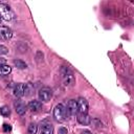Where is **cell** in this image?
Masks as SVG:
<instances>
[{"mask_svg": "<svg viewBox=\"0 0 134 134\" xmlns=\"http://www.w3.org/2000/svg\"><path fill=\"white\" fill-rule=\"evenodd\" d=\"M12 72V67L6 64L0 65V75H7Z\"/></svg>", "mask_w": 134, "mask_h": 134, "instance_id": "13", "label": "cell"}, {"mask_svg": "<svg viewBox=\"0 0 134 134\" xmlns=\"http://www.w3.org/2000/svg\"><path fill=\"white\" fill-rule=\"evenodd\" d=\"M14 94L17 97H22L25 94V84H18L14 88Z\"/></svg>", "mask_w": 134, "mask_h": 134, "instance_id": "9", "label": "cell"}, {"mask_svg": "<svg viewBox=\"0 0 134 134\" xmlns=\"http://www.w3.org/2000/svg\"><path fill=\"white\" fill-rule=\"evenodd\" d=\"M40 134H53V127H52V125L49 124V122H44L42 128H41Z\"/></svg>", "mask_w": 134, "mask_h": 134, "instance_id": "12", "label": "cell"}, {"mask_svg": "<svg viewBox=\"0 0 134 134\" xmlns=\"http://www.w3.org/2000/svg\"><path fill=\"white\" fill-rule=\"evenodd\" d=\"M14 65L17 67V68H19V69H24V68H26L27 67V65H26V63L25 62H23L22 60H14Z\"/></svg>", "mask_w": 134, "mask_h": 134, "instance_id": "14", "label": "cell"}, {"mask_svg": "<svg viewBox=\"0 0 134 134\" xmlns=\"http://www.w3.org/2000/svg\"><path fill=\"white\" fill-rule=\"evenodd\" d=\"M1 21H2V19H1V18H0V23H1Z\"/></svg>", "mask_w": 134, "mask_h": 134, "instance_id": "22", "label": "cell"}, {"mask_svg": "<svg viewBox=\"0 0 134 134\" xmlns=\"http://www.w3.org/2000/svg\"><path fill=\"white\" fill-rule=\"evenodd\" d=\"M76 119H77V121L81 125H84V126H87V125H89L91 122V118L87 114H81V113H79Z\"/></svg>", "mask_w": 134, "mask_h": 134, "instance_id": "11", "label": "cell"}, {"mask_svg": "<svg viewBox=\"0 0 134 134\" xmlns=\"http://www.w3.org/2000/svg\"><path fill=\"white\" fill-rule=\"evenodd\" d=\"M81 134H92L89 130H83L82 132H81Z\"/></svg>", "mask_w": 134, "mask_h": 134, "instance_id": "21", "label": "cell"}, {"mask_svg": "<svg viewBox=\"0 0 134 134\" xmlns=\"http://www.w3.org/2000/svg\"><path fill=\"white\" fill-rule=\"evenodd\" d=\"M0 36L4 40H8L13 37V31L7 26H0Z\"/></svg>", "mask_w": 134, "mask_h": 134, "instance_id": "8", "label": "cell"}, {"mask_svg": "<svg viewBox=\"0 0 134 134\" xmlns=\"http://www.w3.org/2000/svg\"><path fill=\"white\" fill-rule=\"evenodd\" d=\"M0 114H1L2 116H4V117H7V116L10 114V110H9V108H8L7 106H3V107H1V108H0Z\"/></svg>", "mask_w": 134, "mask_h": 134, "instance_id": "15", "label": "cell"}, {"mask_svg": "<svg viewBox=\"0 0 134 134\" xmlns=\"http://www.w3.org/2000/svg\"><path fill=\"white\" fill-rule=\"evenodd\" d=\"M66 111L68 112L69 116L70 115H73L77 112V106H76V100L74 99H70L67 104V107H66Z\"/></svg>", "mask_w": 134, "mask_h": 134, "instance_id": "7", "label": "cell"}, {"mask_svg": "<svg viewBox=\"0 0 134 134\" xmlns=\"http://www.w3.org/2000/svg\"><path fill=\"white\" fill-rule=\"evenodd\" d=\"M14 106H15L16 112H17L19 115H23V114H25L27 107L25 106V104H24L22 100H20V99L16 100V102H15V104H14Z\"/></svg>", "mask_w": 134, "mask_h": 134, "instance_id": "6", "label": "cell"}, {"mask_svg": "<svg viewBox=\"0 0 134 134\" xmlns=\"http://www.w3.org/2000/svg\"><path fill=\"white\" fill-rule=\"evenodd\" d=\"M38 95H39V99L40 100H42V102H49L51 99V97H52V91H51V89H49L47 87H44V88L40 89Z\"/></svg>", "mask_w": 134, "mask_h": 134, "instance_id": "4", "label": "cell"}, {"mask_svg": "<svg viewBox=\"0 0 134 134\" xmlns=\"http://www.w3.org/2000/svg\"><path fill=\"white\" fill-rule=\"evenodd\" d=\"M61 75H62L63 83L65 86L68 87V86H72L74 84V76H73L72 71L69 69V67L64 66L61 69Z\"/></svg>", "mask_w": 134, "mask_h": 134, "instance_id": "1", "label": "cell"}, {"mask_svg": "<svg viewBox=\"0 0 134 134\" xmlns=\"http://www.w3.org/2000/svg\"><path fill=\"white\" fill-rule=\"evenodd\" d=\"M0 18L5 21H10L15 18V14L5 3H0Z\"/></svg>", "mask_w": 134, "mask_h": 134, "instance_id": "3", "label": "cell"}, {"mask_svg": "<svg viewBox=\"0 0 134 134\" xmlns=\"http://www.w3.org/2000/svg\"><path fill=\"white\" fill-rule=\"evenodd\" d=\"M76 106H77V112L79 113L87 114V112H88V102L85 98L80 97L76 100Z\"/></svg>", "mask_w": 134, "mask_h": 134, "instance_id": "5", "label": "cell"}, {"mask_svg": "<svg viewBox=\"0 0 134 134\" xmlns=\"http://www.w3.org/2000/svg\"><path fill=\"white\" fill-rule=\"evenodd\" d=\"M37 132H38V126L36 124H30L28 126L27 133L28 134H37Z\"/></svg>", "mask_w": 134, "mask_h": 134, "instance_id": "16", "label": "cell"}, {"mask_svg": "<svg viewBox=\"0 0 134 134\" xmlns=\"http://www.w3.org/2000/svg\"><path fill=\"white\" fill-rule=\"evenodd\" d=\"M8 52V49L4 45H0V54H6Z\"/></svg>", "mask_w": 134, "mask_h": 134, "instance_id": "18", "label": "cell"}, {"mask_svg": "<svg viewBox=\"0 0 134 134\" xmlns=\"http://www.w3.org/2000/svg\"><path fill=\"white\" fill-rule=\"evenodd\" d=\"M32 91H34V87L31 86V84H25V94L24 95H30Z\"/></svg>", "mask_w": 134, "mask_h": 134, "instance_id": "17", "label": "cell"}, {"mask_svg": "<svg viewBox=\"0 0 134 134\" xmlns=\"http://www.w3.org/2000/svg\"><path fill=\"white\" fill-rule=\"evenodd\" d=\"M27 108L31 111V112H38L41 108H42V104L39 100H30L27 105Z\"/></svg>", "mask_w": 134, "mask_h": 134, "instance_id": "10", "label": "cell"}, {"mask_svg": "<svg viewBox=\"0 0 134 134\" xmlns=\"http://www.w3.org/2000/svg\"><path fill=\"white\" fill-rule=\"evenodd\" d=\"M58 134H68V130L65 127H61L58 131Z\"/></svg>", "mask_w": 134, "mask_h": 134, "instance_id": "20", "label": "cell"}, {"mask_svg": "<svg viewBox=\"0 0 134 134\" xmlns=\"http://www.w3.org/2000/svg\"><path fill=\"white\" fill-rule=\"evenodd\" d=\"M68 116H69L68 112L66 111V108L62 104L57 105L55 108L53 109V117L57 121H64L67 119Z\"/></svg>", "mask_w": 134, "mask_h": 134, "instance_id": "2", "label": "cell"}, {"mask_svg": "<svg viewBox=\"0 0 134 134\" xmlns=\"http://www.w3.org/2000/svg\"><path fill=\"white\" fill-rule=\"evenodd\" d=\"M3 131L4 132H10L12 131V126L10 125H8V124H4L3 125Z\"/></svg>", "mask_w": 134, "mask_h": 134, "instance_id": "19", "label": "cell"}]
</instances>
